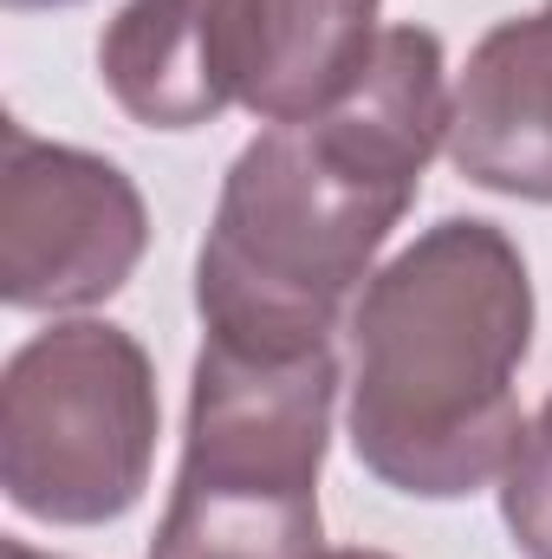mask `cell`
I'll return each instance as SVG.
<instances>
[{"instance_id":"cell-1","label":"cell","mask_w":552,"mask_h":559,"mask_svg":"<svg viewBox=\"0 0 552 559\" xmlns=\"http://www.w3.org/2000/svg\"><path fill=\"white\" fill-rule=\"evenodd\" d=\"M448 118L442 39L429 26H391L371 72L332 111L248 143L195 254L208 338L261 352L332 345L377 248L410 215L429 156L448 150Z\"/></svg>"},{"instance_id":"cell-2","label":"cell","mask_w":552,"mask_h":559,"mask_svg":"<svg viewBox=\"0 0 552 559\" xmlns=\"http://www.w3.org/2000/svg\"><path fill=\"white\" fill-rule=\"evenodd\" d=\"M533 352V280L507 228L448 215L351 306V449L416 501L488 488L520 449L514 378Z\"/></svg>"},{"instance_id":"cell-3","label":"cell","mask_w":552,"mask_h":559,"mask_svg":"<svg viewBox=\"0 0 552 559\" xmlns=\"http://www.w3.org/2000/svg\"><path fill=\"white\" fill-rule=\"evenodd\" d=\"M338 358L202 338L182 468L156 559H325L319 468L332 449Z\"/></svg>"},{"instance_id":"cell-4","label":"cell","mask_w":552,"mask_h":559,"mask_svg":"<svg viewBox=\"0 0 552 559\" xmlns=\"http://www.w3.org/2000/svg\"><path fill=\"white\" fill-rule=\"evenodd\" d=\"M156 365L124 325L72 319L0 371V488L46 527H111L149 488Z\"/></svg>"},{"instance_id":"cell-5","label":"cell","mask_w":552,"mask_h":559,"mask_svg":"<svg viewBox=\"0 0 552 559\" xmlns=\"http://www.w3.org/2000/svg\"><path fill=\"white\" fill-rule=\"evenodd\" d=\"M149 248L137 182L92 150L0 124V299L13 312H72L111 299Z\"/></svg>"},{"instance_id":"cell-6","label":"cell","mask_w":552,"mask_h":559,"mask_svg":"<svg viewBox=\"0 0 552 559\" xmlns=\"http://www.w3.org/2000/svg\"><path fill=\"white\" fill-rule=\"evenodd\" d=\"M254 0H124L98 39V72L143 131H202L241 105Z\"/></svg>"},{"instance_id":"cell-7","label":"cell","mask_w":552,"mask_h":559,"mask_svg":"<svg viewBox=\"0 0 552 559\" xmlns=\"http://www.w3.org/2000/svg\"><path fill=\"white\" fill-rule=\"evenodd\" d=\"M448 163L494 195L552 202V0L501 20L455 85Z\"/></svg>"},{"instance_id":"cell-8","label":"cell","mask_w":552,"mask_h":559,"mask_svg":"<svg viewBox=\"0 0 552 559\" xmlns=\"http://www.w3.org/2000/svg\"><path fill=\"white\" fill-rule=\"evenodd\" d=\"M384 0H254L241 105L261 124H305L332 111L377 59Z\"/></svg>"},{"instance_id":"cell-9","label":"cell","mask_w":552,"mask_h":559,"mask_svg":"<svg viewBox=\"0 0 552 559\" xmlns=\"http://www.w3.org/2000/svg\"><path fill=\"white\" fill-rule=\"evenodd\" d=\"M501 521L527 559H552V397L520 429V449L501 468Z\"/></svg>"},{"instance_id":"cell-10","label":"cell","mask_w":552,"mask_h":559,"mask_svg":"<svg viewBox=\"0 0 552 559\" xmlns=\"http://www.w3.org/2000/svg\"><path fill=\"white\" fill-rule=\"evenodd\" d=\"M0 559H46V554H33L26 540H7V547H0Z\"/></svg>"},{"instance_id":"cell-11","label":"cell","mask_w":552,"mask_h":559,"mask_svg":"<svg viewBox=\"0 0 552 559\" xmlns=\"http://www.w3.org/2000/svg\"><path fill=\"white\" fill-rule=\"evenodd\" d=\"M325 559H391V554H377V547H345V554H325Z\"/></svg>"},{"instance_id":"cell-12","label":"cell","mask_w":552,"mask_h":559,"mask_svg":"<svg viewBox=\"0 0 552 559\" xmlns=\"http://www.w3.org/2000/svg\"><path fill=\"white\" fill-rule=\"evenodd\" d=\"M13 13H26V7H72V0H7Z\"/></svg>"}]
</instances>
